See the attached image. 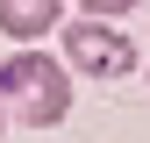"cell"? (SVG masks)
<instances>
[{
	"label": "cell",
	"instance_id": "6da1fadb",
	"mask_svg": "<svg viewBox=\"0 0 150 143\" xmlns=\"http://www.w3.org/2000/svg\"><path fill=\"white\" fill-rule=\"evenodd\" d=\"M0 100L22 129H57L71 115V64L64 57H43V50H14L0 64Z\"/></svg>",
	"mask_w": 150,
	"mask_h": 143
},
{
	"label": "cell",
	"instance_id": "7a4b0ae2",
	"mask_svg": "<svg viewBox=\"0 0 150 143\" xmlns=\"http://www.w3.org/2000/svg\"><path fill=\"white\" fill-rule=\"evenodd\" d=\"M57 36H64V64L79 72V79H129V72H136V43H129V29H115V22L79 14V22L57 29Z\"/></svg>",
	"mask_w": 150,
	"mask_h": 143
},
{
	"label": "cell",
	"instance_id": "3957f363",
	"mask_svg": "<svg viewBox=\"0 0 150 143\" xmlns=\"http://www.w3.org/2000/svg\"><path fill=\"white\" fill-rule=\"evenodd\" d=\"M64 22V0H0V36H14V43H36V36H50Z\"/></svg>",
	"mask_w": 150,
	"mask_h": 143
},
{
	"label": "cell",
	"instance_id": "277c9868",
	"mask_svg": "<svg viewBox=\"0 0 150 143\" xmlns=\"http://www.w3.org/2000/svg\"><path fill=\"white\" fill-rule=\"evenodd\" d=\"M143 0H79V14H93V22H122V14H136Z\"/></svg>",
	"mask_w": 150,
	"mask_h": 143
},
{
	"label": "cell",
	"instance_id": "5b68a950",
	"mask_svg": "<svg viewBox=\"0 0 150 143\" xmlns=\"http://www.w3.org/2000/svg\"><path fill=\"white\" fill-rule=\"evenodd\" d=\"M0 129H7V100H0Z\"/></svg>",
	"mask_w": 150,
	"mask_h": 143
}]
</instances>
